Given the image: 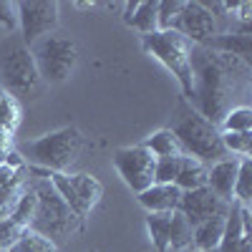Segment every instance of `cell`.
<instances>
[{
	"mask_svg": "<svg viewBox=\"0 0 252 252\" xmlns=\"http://www.w3.org/2000/svg\"><path fill=\"white\" fill-rule=\"evenodd\" d=\"M83 149V136L76 126H66V129L51 131L40 139L20 144V157L26 164L35 166L43 172H68L71 164L78 159Z\"/></svg>",
	"mask_w": 252,
	"mask_h": 252,
	"instance_id": "5b68a950",
	"label": "cell"
},
{
	"mask_svg": "<svg viewBox=\"0 0 252 252\" xmlns=\"http://www.w3.org/2000/svg\"><path fill=\"white\" fill-rule=\"evenodd\" d=\"M237 172H240V157H224L215 161L212 166H207V189L215 192L220 199L232 202Z\"/></svg>",
	"mask_w": 252,
	"mask_h": 252,
	"instance_id": "5bb4252c",
	"label": "cell"
},
{
	"mask_svg": "<svg viewBox=\"0 0 252 252\" xmlns=\"http://www.w3.org/2000/svg\"><path fill=\"white\" fill-rule=\"evenodd\" d=\"M26 189H28V184H26L23 172L15 177V182H13L10 187L0 189V222H3L5 217H10V215L15 212V207H18V202H20V197H23Z\"/></svg>",
	"mask_w": 252,
	"mask_h": 252,
	"instance_id": "603a6c76",
	"label": "cell"
},
{
	"mask_svg": "<svg viewBox=\"0 0 252 252\" xmlns=\"http://www.w3.org/2000/svg\"><path fill=\"white\" fill-rule=\"evenodd\" d=\"M20 124V103L18 98H13L10 94H0V129H5L10 134H15Z\"/></svg>",
	"mask_w": 252,
	"mask_h": 252,
	"instance_id": "4316f807",
	"label": "cell"
},
{
	"mask_svg": "<svg viewBox=\"0 0 252 252\" xmlns=\"http://www.w3.org/2000/svg\"><path fill=\"white\" fill-rule=\"evenodd\" d=\"M33 212H35V192H33V187H28L18 202L15 212L0 222V252L10 250V245L31 227Z\"/></svg>",
	"mask_w": 252,
	"mask_h": 252,
	"instance_id": "4fadbf2b",
	"label": "cell"
},
{
	"mask_svg": "<svg viewBox=\"0 0 252 252\" xmlns=\"http://www.w3.org/2000/svg\"><path fill=\"white\" fill-rule=\"evenodd\" d=\"M182 157H184V154H182ZM182 157L157 159V166H154V184H174V179H177V174H179Z\"/></svg>",
	"mask_w": 252,
	"mask_h": 252,
	"instance_id": "f1b7e54d",
	"label": "cell"
},
{
	"mask_svg": "<svg viewBox=\"0 0 252 252\" xmlns=\"http://www.w3.org/2000/svg\"><path fill=\"white\" fill-rule=\"evenodd\" d=\"M114 166H116L119 177L124 179V184L129 187L131 192H136V194L154 184L157 159H154V154L146 149L144 144L116 149L114 152Z\"/></svg>",
	"mask_w": 252,
	"mask_h": 252,
	"instance_id": "9c48e42d",
	"label": "cell"
},
{
	"mask_svg": "<svg viewBox=\"0 0 252 252\" xmlns=\"http://www.w3.org/2000/svg\"><path fill=\"white\" fill-rule=\"evenodd\" d=\"M192 73H194V109L220 129L227 111L242 106L250 96L252 68L250 63L209 51L204 46H192Z\"/></svg>",
	"mask_w": 252,
	"mask_h": 252,
	"instance_id": "6da1fadb",
	"label": "cell"
},
{
	"mask_svg": "<svg viewBox=\"0 0 252 252\" xmlns=\"http://www.w3.org/2000/svg\"><path fill=\"white\" fill-rule=\"evenodd\" d=\"M174 187H179L182 192H192V189L207 187V164L184 154L182 164H179V174L174 179Z\"/></svg>",
	"mask_w": 252,
	"mask_h": 252,
	"instance_id": "ac0fdd59",
	"label": "cell"
},
{
	"mask_svg": "<svg viewBox=\"0 0 252 252\" xmlns=\"http://www.w3.org/2000/svg\"><path fill=\"white\" fill-rule=\"evenodd\" d=\"M5 252H58V247L51 240L33 232V229H26V232L10 245V250H5Z\"/></svg>",
	"mask_w": 252,
	"mask_h": 252,
	"instance_id": "cb8c5ba5",
	"label": "cell"
},
{
	"mask_svg": "<svg viewBox=\"0 0 252 252\" xmlns=\"http://www.w3.org/2000/svg\"><path fill=\"white\" fill-rule=\"evenodd\" d=\"M159 3H154V0H146V3H136L134 13L124 20L129 28L139 31L141 35H149V33H157L159 31Z\"/></svg>",
	"mask_w": 252,
	"mask_h": 252,
	"instance_id": "d6986e66",
	"label": "cell"
},
{
	"mask_svg": "<svg viewBox=\"0 0 252 252\" xmlns=\"http://www.w3.org/2000/svg\"><path fill=\"white\" fill-rule=\"evenodd\" d=\"M232 199L240 202V204H245V207L252 199V159L250 157L240 159V172H237V179H235Z\"/></svg>",
	"mask_w": 252,
	"mask_h": 252,
	"instance_id": "d4e9b609",
	"label": "cell"
},
{
	"mask_svg": "<svg viewBox=\"0 0 252 252\" xmlns=\"http://www.w3.org/2000/svg\"><path fill=\"white\" fill-rule=\"evenodd\" d=\"M0 28L8 31V33L18 31V3L0 0Z\"/></svg>",
	"mask_w": 252,
	"mask_h": 252,
	"instance_id": "4dcf8cb0",
	"label": "cell"
},
{
	"mask_svg": "<svg viewBox=\"0 0 252 252\" xmlns=\"http://www.w3.org/2000/svg\"><path fill=\"white\" fill-rule=\"evenodd\" d=\"M0 83L13 98H31L40 89L31 46H26L18 33H8L0 40Z\"/></svg>",
	"mask_w": 252,
	"mask_h": 252,
	"instance_id": "277c9868",
	"label": "cell"
},
{
	"mask_svg": "<svg viewBox=\"0 0 252 252\" xmlns=\"http://www.w3.org/2000/svg\"><path fill=\"white\" fill-rule=\"evenodd\" d=\"M192 235L194 229L192 224L187 222V217L179 212V209H174L172 212V229H169V250H189L192 247Z\"/></svg>",
	"mask_w": 252,
	"mask_h": 252,
	"instance_id": "7402d4cb",
	"label": "cell"
},
{
	"mask_svg": "<svg viewBox=\"0 0 252 252\" xmlns=\"http://www.w3.org/2000/svg\"><path fill=\"white\" fill-rule=\"evenodd\" d=\"M144 146L154 154V159H169V157H182V146L177 141V136L169 129H159L154 131L149 139L144 141Z\"/></svg>",
	"mask_w": 252,
	"mask_h": 252,
	"instance_id": "ffe728a7",
	"label": "cell"
},
{
	"mask_svg": "<svg viewBox=\"0 0 252 252\" xmlns=\"http://www.w3.org/2000/svg\"><path fill=\"white\" fill-rule=\"evenodd\" d=\"M33 192H35V212L28 229L51 240L56 247L68 242L76 232H81L83 220L76 217V212L61 199V194L46 177H40V184L33 187Z\"/></svg>",
	"mask_w": 252,
	"mask_h": 252,
	"instance_id": "3957f363",
	"label": "cell"
},
{
	"mask_svg": "<svg viewBox=\"0 0 252 252\" xmlns=\"http://www.w3.org/2000/svg\"><path fill=\"white\" fill-rule=\"evenodd\" d=\"M174 31L179 35H184L192 46H204L209 38L220 35V23L202 3H197V0H184V8L174 23Z\"/></svg>",
	"mask_w": 252,
	"mask_h": 252,
	"instance_id": "8fae6325",
	"label": "cell"
},
{
	"mask_svg": "<svg viewBox=\"0 0 252 252\" xmlns=\"http://www.w3.org/2000/svg\"><path fill=\"white\" fill-rule=\"evenodd\" d=\"M146 229H149L152 245L159 252H169V229H172V212L146 215Z\"/></svg>",
	"mask_w": 252,
	"mask_h": 252,
	"instance_id": "44dd1931",
	"label": "cell"
},
{
	"mask_svg": "<svg viewBox=\"0 0 252 252\" xmlns=\"http://www.w3.org/2000/svg\"><path fill=\"white\" fill-rule=\"evenodd\" d=\"M31 53L40 81H48V83L68 81L78 66V43L61 31H53L40 40H35L31 46Z\"/></svg>",
	"mask_w": 252,
	"mask_h": 252,
	"instance_id": "52a82bcc",
	"label": "cell"
},
{
	"mask_svg": "<svg viewBox=\"0 0 252 252\" xmlns=\"http://www.w3.org/2000/svg\"><path fill=\"white\" fill-rule=\"evenodd\" d=\"M31 172L38 174V177H46L53 189L61 194V199L66 202L76 217L86 220L91 215V209L98 204L101 194H103V187L96 177L91 174H68V172H43V169H35L31 166Z\"/></svg>",
	"mask_w": 252,
	"mask_h": 252,
	"instance_id": "ba28073f",
	"label": "cell"
},
{
	"mask_svg": "<svg viewBox=\"0 0 252 252\" xmlns=\"http://www.w3.org/2000/svg\"><path fill=\"white\" fill-rule=\"evenodd\" d=\"M139 204L146 209L149 215H159V212H174L179 209V199H182V189L174 184H152L149 189L136 194Z\"/></svg>",
	"mask_w": 252,
	"mask_h": 252,
	"instance_id": "9a60e30c",
	"label": "cell"
},
{
	"mask_svg": "<svg viewBox=\"0 0 252 252\" xmlns=\"http://www.w3.org/2000/svg\"><path fill=\"white\" fill-rule=\"evenodd\" d=\"M227 209L220 212V215H215V217H209L199 227H194L192 252H212V250L220 247V240H222V232H224V222H227Z\"/></svg>",
	"mask_w": 252,
	"mask_h": 252,
	"instance_id": "2e32d148",
	"label": "cell"
},
{
	"mask_svg": "<svg viewBox=\"0 0 252 252\" xmlns=\"http://www.w3.org/2000/svg\"><path fill=\"white\" fill-rule=\"evenodd\" d=\"M3 164H5V166H10L13 172H23V169H26V159L20 157V152H18V149H13V152L3 159Z\"/></svg>",
	"mask_w": 252,
	"mask_h": 252,
	"instance_id": "1f68e13d",
	"label": "cell"
},
{
	"mask_svg": "<svg viewBox=\"0 0 252 252\" xmlns=\"http://www.w3.org/2000/svg\"><path fill=\"white\" fill-rule=\"evenodd\" d=\"M91 252H98V250H91Z\"/></svg>",
	"mask_w": 252,
	"mask_h": 252,
	"instance_id": "d590c367",
	"label": "cell"
},
{
	"mask_svg": "<svg viewBox=\"0 0 252 252\" xmlns=\"http://www.w3.org/2000/svg\"><path fill=\"white\" fill-rule=\"evenodd\" d=\"M184 8V0H164V3H159V31H174V23L177 18Z\"/></svg>",
	"mask_w": 252,
	"mask_h": 252,
	"instance_id": "f546056e",
	"label": "cell"
},
{
	"mask_svg": "<svg viewBox=\"0 0 252 252\" xmlns=\"http://www.w3.org/2000/svg\"><path fill=\"white\" fill-rule=\"evenodd\" d=\"M20 172H13L10 166H5V164H0V189H5V187H10L13 182H15V177H18Z\"/></svg>",
	"mask_w": 252,
	"mask_h": 252,
	"instance_id": "836d02e7",
	"label": "cell"
},
{
	"mask_svg": "<svg viewBox=\"0 0 252 252\" xmlns=\"http://www.w3.org/2000/svg\"><path fill=\"white\" fill-rule=\"evenodd\" d=\"M141 46L146 53H152L161 66L169 71L184 101H194V73H192V43L179 35L177 31H157L149 35H141Z\"/></svg>",
	"mask_w": 252,
	"mask_h": 252,
	"instance_id": "8992f818",
	"label": "cell"
},
{
	"mask_svg": "<svg viewBox=\"0 0 252 252\" xmlns=\"http://www.w3.org/2000/svg\"><path fill=\"white\" fill-rule=\"evenodd\" d=\"M204 48L224 53V56H235V58L250 63L252 40H250V33H220L215 38H209L207 43H204Z\"/></svg>",
	"mask_w": 252,
	"mask_h": 252,
	"instance_id": "e0dca14e",
	"label": "cell"
},
{
	"mask_svg": "<svg viewBox=\"0 0 252 252\" xmlns=\"http://www.w3.org/2000/svg\"><path fill=\"white\" fill-rule=\"evenodd\" d=\"M227 207H229V202L220 199L215 192H209L207 187L192 189V192H182V199H179V212L187 217L192 229L199 227L202 222H207L209 217L224 212Z\"/></svg>",
	"mask_w": 252,
	"mask_h": 252,
	"instance_id": "7c38bea8",
	"label": "cell"
},
{
	"mask_svg": "<svg viewBox=\"0 0 252 252\" xmlns=\"http://www.w3.org/2000/svg\"><path fill=\"white\" fill-rule=\"evenodd\" d=\"M101 3H86V0H83V3H81V0H78V3H76V8H81V10H94V8H98Z\"/></svg>",
	"mask_w": 252,
	"mask_h": 252,
	"instance_id": "e575fe53",
	"label": "cell"
},
{
	"mask_svg": "<svg viewBox=\"0 0 252 252\" xmlns=\"http://www.w3.org/2000/svg\"><path fill=\"white\" fill-rule=\"evenodd\" d=\"M220 131H252V109L237 106L227 111L224 119L220 121Z\"/></svg>",
	"mask_w": 252,
	"mask_h": 252,
	"instance_id": "83f0119b",
	"label": "cell"
},
{
	"mask_svg": "<svg viewBox=\"0 0 252 252\" xmlns=\"http://www.w3.org/2000/svg\"><path fill=\"white\" fill-rule=\"evenodd\" d=\"M222 146L227 154H237L240 159L250 157L252 152V131H220Z\"/></svg>",
	"mask_w": 252,
	"mask_h": 252,
	"instance_id": "484cf974",
	"label": "cell"
},
{
	"mask_svg": "<svg viewBox=\"0 0 252 252\" xmlns=\"http://www.w3.org/2000/svg\"><path fill=\"white\" fill-rule=\"evenodd\" d=\"M13 152V134L5 131V129H0V164H3V159Z\"/></svg>",
	"mask_w": 252,
	"mask_h": 252,
	"instance_id": "d6a6232c",
	"label": "cell"
},
{
	"mask_svg": "<svg viewBox=\"0 0 252 252\" xmlns=\"http://www.w3.org/2000/svg\"><path fill=\"white\" fill-rule=\"evenodd\" d=\"M169 131L177 136L182 152L187 157H194L204 164H215V161L229 157L222 146L220 129L212 121H207L192 103H187L184 98L179 101V106L174 111Z\"/></svg>",
	"mask_w": 252,
	"mask_h": 252,
	"instance_id": "7a4b0ae2",
	"label": "cell"
},
{
	"mask_svg": "<svg viewBox=\"0 0 252 252\" xmlns=\"http://www.w3.org/2000/svg\"><path fill=\"white\" fill-rule=\"evenodd\" d=\"M58 10L61 5L56 0H23V3H18V35L26 40V46H33L35 40L58 28Z\"/></svg>",
	"mask_w": 252,
	"mask_h": 252,
	"instance_id": "30bf717a",
	"label": "cell"
},
{
	"mask_svg": "<svg viewBox=\"0 0 252 252\" xmlns=\"http://www.w3.org/2000/svg\"><path fill=\"white\" fill-rule=\"evenodd\" d=\"M0 94H3V91H0Z\"/></svg>",
	"mask_w": 252,
	"mask_h": 252,
	"instance_id": "8d00e7d4",
	"label": "cell"
}]
</instances>
